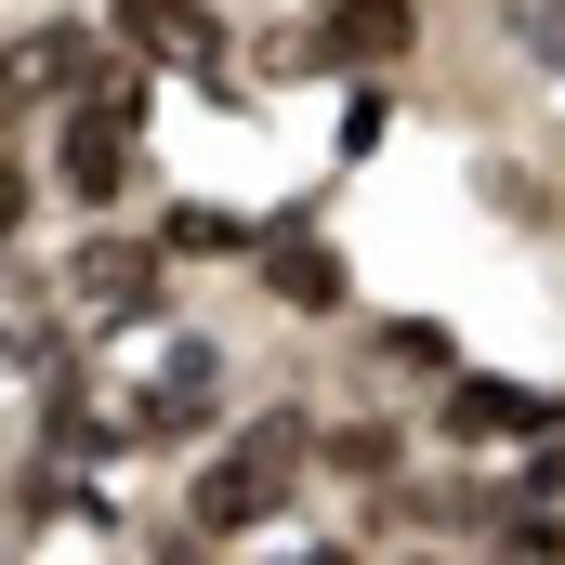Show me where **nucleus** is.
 <instances>
[{
    "label": "nucleus",
    "instance_id": "nucleus-1",
    "mask_svg": "<svg viewBox=\"0 0 565 565\" xmlns=\"http://www.w3.org/2000/svg\"><path fill=\"white\" fill-rule=\"evenodd\" d=\"M132 132H145V79H79V106H66V132H53V171H66V198H119L132 184Z\"/></svg>",
    "mask_w": 565,
    "mask_h": 565
},
{
    "label": "nucleus",
    "instance_id": "nucleus-2",
    "mask_svg": "<svg viewBox=\"0 0 565 565\" xmlns=\"http://www.w3.org/2000/svg\"><path fill=\"white\" fill-rule=\"evenodd\" d=\"M289 447H302V422H264V434H237V447L198 473V540H237V526H264V513H277Z\"/></svg>",
    "mask_w": 565,
    "mask_h": 565
},
{
    "label": "nucleus",
    "instance_id": "nucleus-3",
    "mask_svg": "<svg viewBox=\"0 0 565 565\" xmlns=\"http://www.w3.org/2000/svg\"><path fill=\"white\" fill-rule=\"evenodd\" d=\"M447 434L473 447V434H565L553 395H526V382H447Z\"/></svg>",
    "mask_w": 565,
    "mask_h": 565
},
{
    "label": "nucleus",
    "instance_id": "nucleus-4",
    "mask_svg": "<svg viewBox=\"0 0 565 565\" xmlns=\"http://www.w3.org/2000/svg\"><path fill=\"white\" fill-rule=\"evenodd\" d=\"M119 40L132 53H171V66H224V40H211L198 0H119Z\"/></svg>",
    "mask_w": 565,
    "mask_h": 565
},
{
    "label": "nucleus",
    "instance_id": "nucleus-5",
    "mask_svg": "<svg viewBox=\"0 0 565 565\" xmlns=\"http://www.w3.org/2000/svg\"><path fill=\"white\" fill-rule=\"evenodd\" d=\"M316 53H329V66H395V53H408V0H342V13L316 26Z\"/></svg>",
    "mask_w": 565,
    "mask_h": 565
},
{
    "label": "nucleus",
    "instance_id": "nucleus-6",
    "mask_svg": "<svg viewBox=\"0 0 565 565\" xmlns=\"http://www.w3.org/2000/svg\"><path fill=\"white\" fill-rule=\"evenodd\" d=\"M79 289H93V316H132L145 289H158V250L145 237H93L79 250Z\"/></svg>",
    "mask_w": 565,
    "mask_h": 565
},
{
    "label": "nucleus",
    "instance_id": "nucleus-7",
    "mask_svg": "<svg viewBox=\"0 0 565 565\" xmlns=\"http://www.w3.org/2000/svg\"><path fill=\"white\" fill-rule=\"evenodd\" d=\"M264 264H277V289H289V302H302V316H329V302H342V264H329L316 237H277Z\"/></svg>",
    "mask_w": 565,
    "mask_h": 565
},
{
    "label": "nucleus",
    "instance_id": "nucleus-8",
    "mask_svg": "<svg viewBox=\"0 0 565 565\" xmlns=\"http://www.w3.org/2000/svg\"><path fill=\"white\" fill-rule=\"evenodd\" d=\"M198 422H211V382H198V369H184L171 395H145V408H132V434H198Z\"/></svg>",
    "mask_w": 565,
    "mask_h": 565
}]
</instances>
